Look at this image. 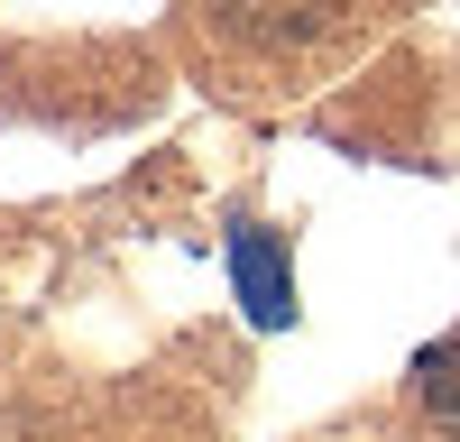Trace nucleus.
<instances>
[{"label": "nucleus", "instance_id": "3", "mask_svg": "<svg viewBox=\"0 0 460 442\" xmlns=\"http://www.w3.org/2000/svg\"><path fill=\"white\" fill-rule=\"evenodd\" d=\"M414 396L433 405V424L460 433V341H433L424 359H414Z\"/></svg>", "mask_w": 460, "mask_h": 442}, {"label": "nucleus", "instance_id": "1", "mask_svg": "<svg viewBox=\"0 0 460 442\" xmlns=\"http://www.w3.org/2000/svg\"><path fill=\"white\" fill-rule=\"evenodd\" d=\"M230 286H240V305L258 332H277L295 314V286H286V249L267 231H230Z\"/></svg>", "mask_w": 460, "mask_h": 442}, {"label": "nucleus", "instance_id": "2", "mask_svg": "<svg viewBox=\"0 0 460 442\" xmlns=\"http://www.w3.org/2000/svg\"><path fill=\"white\" fill-rule=\"evenodd\" d=\"M221 10L249 37H267V47H295V37H314V28L341 19V0H221Z\"/></svg>", "mask_w": 460, "mask_h": 442}]
</instances>
